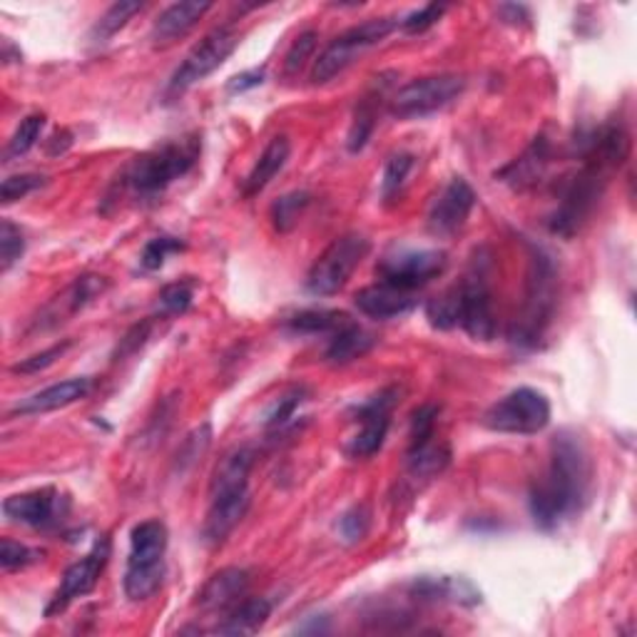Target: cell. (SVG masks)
Returning <instances> with one entry per match:
<instances>
[{"mask_svg": "<svg viewBox=\"0 0 637 637\" xmlns=\"http://www.w3.org/2000/svg\"><path fill=\"white\" fill-rule=\"evenodd\" d=\"M592 465L586 443L562 431L550 443V463L543 478L530 486L528 508L540 530H553L582 511L590 491Z\"/></svg>", "mask_w": 637, "mask_h": 637, "instance_id": "1", "label": "cell"}, {"mask_svg": "<svg viewBox=\"0 0 637 637\" xmlns=\"http://www.w3.org/2000/svg\"><path fill=\"white\" fill-rule=\"evenodd\" d=\"M257 461V451L252 445H239L227 453L217 465L209 483V508L205 526H202V540L205 546L217 548L232 536L242 518L247 516L252 493H249V473Z\"/></svg>", "mask_w": 637, "mask_h": 637, "instance_id": "2", "label": "cell"}, {"mask_svg": "<svg viewBox=\"0 0 637 637\" xmlns=\"http://www.w3.org/2000/svg\"><path fill=\"white\" fill-rule=\"evenodd\" d=\"M202 155V137L197 133L167 140L137 155L130 165L122 169L120 189H127L140 199H153L163 195L169 185L183 179L189 169L197 165Z\"/></svg>", "mask_w": 637, "mask_h": 637, "instance_id": "3", "label": "cell"}, {"mask_svg": "<svg viewBox=\"0 0 637 637\" xmlns=\"http://www.w3.org/2000/svg\"><path fill=\"white\" fill-rule=\"evenodd\" d=\"M558 306V270L548 252L540 247L530 249L528 274H526V300L513 318L511 342L523 349H536L553 324Z\"/></svg>", "mask_w": 637, "mask_h": 637, "instance_id": "4", "label": "cell"}, {"mask_svg": "<svg viewBox=\"0 0 637 637\" xmlns=\"http://www.w3.org/2000/svg\"><path fill=\"white\" fill-rule=\"evenodd\" d=\"M615 169L620 167H615L610 159H605L600 153L586 145V150H582V167L570 177V183L562 189L556 212L550 215L548 227L553 235H578L582 225L592 217V212H596Z\"/></svg>", "mask_w": 637, "mask_h": 637, "instance_id": "5", "label": "cell"}, {"mask_svg": "<svg viewBox=\"0 0 637 637\" xmlns=\"http://www.w3.org/2000/svg\"><path fill=\"white\" fill-rule=\"evenodd\" d=\"M167 526L150 518L137 523L130 533V553L125 568V596L133 602L150 600L165 582V556H167Z\"/></svg>", "mask_w": 637, "mask_h": 637, "instance_id": "6", "label": "cell"}, {"mask_svg": "<svg viewBox=\"0 0 637 637\" xmlns=\"http://www.w3.org/2000/svg\"><path fill=\"white\" fill-rule=\"evenodd\" d=\"M396 28L399 18L386 16V18H369L366 23L344 30L342 36H336L322 52H318V58L314 60L312 68V82L324 85L329 80H334L336 76H342L349 66H354L359 56H364L369 48H374L381 40H386Z\"/></svg>", "mask_w": 637, "mask_h": 637, "instance_id": "7", "label": "cell"}, {"mask_svg": "<svg viewBox=\"0 0 637 637\" xmlns=\"http://www.w3.org/2000/svg\"><path fill=\"white\" fill-rule=\"evenodd\" d=\"M371 242L361 232H346L336 237L329 247L318 254L306 274V292L314 296H334L352 280L359 264L369 257Z\"/></svg>", "mask_w": 637, "mask_h": 637, "instance_id": "8", "label": "cell"}, {"mask_svg": "<svg viewBox=\"0 0 637 637\" xmlns=\"http://www.w3.org/2000/svg\"><path fill=\"white\" fill-rule=\"evenodd\" d=\"M553 409L543 391L520 386L511 394L498 399L483 413V423L496 433H513V437H533L548 429Z\"/></svg>", "mask_w": 637, "mask_h": 637, "instance_id": "9", "label": "cell"}, {"mask_svg": "<svg viewBox=\"0 0 637 637\" xmlns=\"http://www.w3.org/2000/svg\"><path fill=\"white\" fill-rule=\"evenodd\" d=\"M239 30L232 26L215 28L212 33L202 38L197 46L187 52L185 60L179 62L177 70L173 72V78L167 82V95L169 98H179V95L187 92L189 88H195L197 82L209 78L212 72L225 66L227 58L239 46Z\"/></svg>", "mask_w": 637, "mask_h": 637, "instance_id": "10", "label": "cell"}, {"mask_svg": "<svg viewBox=\"0 0 637 637\" xmlns=\"http://www.w3.org/2000/svg\"><path fill=\"white\" fill-rule=\"evenodd\" d=\"M465 90V78L453 76V72H443V76H429L411 80L399 88V92L391 98L389 112L396 120H421L429 118L433 112H441L461 98Z\"/></svg>", "mask_w": 637, "mask_h": 637, "instance_id": "11", "label": "cell"}, {"mask_svg": "<svg viewBox=\"0 0 637 637\" xmlns=\"http://www.w3.org/2000/svg\"><path fill=\"white\" fill-rule=\"evenodd\" d=\"M459 294V326L476 342H491L496 336V316L491 286H488V259L476 257L465 280L455 286Z\"/></svg>", "mask_w": 637, "mask_h": 637, "instance_id": "12", "label": "cell"}, {"mask_svg": "<svg viewBox=\"0 0 637 637\" xmlns=\"http://www.w3.org/2000/svg\"><path fill=\"white\" fill-rule=\"evenodd\" d=\"M401 391L396 386L381 389L379 394L369 396L361 406L354 409V421L359 423V431L346 443V453L356 461L371 459L381 449H384L389 429H391V413H394L399 403Z\"/></svg>", "mask_w": 637, "mask_h": 637, "instance_id": "13", "label": "cell"}, {"mask_svg": "<svg viewBox=\"0 0 637 637\" xmlns=\"http://www.w3.org/2000/svg\"><path fill=\"white\" fill-rule=\"evenodd\" d=\"M110 556H112L110 536H100L92 543L88 556L80 558L78 562H72V566L62 572L56 596H52L46 608V618H56V615L66 612L78 598L92 592L95 586H98L102 570L108 568Z\"/></svg>", "mask_w": 637, "mask_h": 637, "instance_id": "14", "label": "cell"}, {"mask_svg": "<svg viewBox=\"0 0 637 637\" xmlns=\"http://www.w3.org/2000/svg\"><path fill=\"white\" fill-rule=\"evenodd\" d=\"M445 267H449V257L441 249H403L386 254L379 262L376 274L381 282L394 284L406 292H416L429 282L439 280Z\"/></svg>", "mask_w": 637, "mask_h": 637, "instance_id": "15", "label": "cell"}, {"mask_svg": "<svg viewBox=\"0 0 637 637\" xmlns=\"http://www.w3.org/2000/svg\"><path fill=\"white\" fill-rule=\"evenodd\" d=\"M110 290V280L100 277V274H82L72 284H68L58 296L42 306L40 314L33 318L28 332L38 334V332H50L58 324H66L70 316H76L78 312H82L85 306H90L95 300Z\"/></svg>", "mask_w": 637, "mask_h": 637, "instance_id": "16", "label": "cell"}, {"mask_svg": "<svg viewBox=\"0 0 637 637\" xmlns=\"http://www.w3.org/2000/svg\"><path fill=\"white\" fill-rule=\"evenodd\" d=\"M476 207V189L469 179L453 177L429 209V232L437 237H453L469 222Z\"/></svg>", "mask_w": 637, "mask_h": 637, "instance_id": "17", "label": "cell"}, {"mask_svg": "<svg viewBox=\"0 0 637 637\" xmlns=\"http://www.w3.org/2000/svg\"><path fill=\"white\" fill-rule=\"evenodd\" d=\"M62 496L58 493V488L42 486L36 491L16 493L3 501V516L10 523L18 526H30V528H48L56 526L58 518L62 516Z\"/></svg>", "mask_w": 637, "mask_h": 637, "instance_id": "18", "label": "cell"}, {"mask_svg": "<svg viewBox=\"0 0 637 637\" xmlns=\"http://www.w3.org/2000/svg\"><path fill=\"white\" fill-rule=\"evenodd\" d=\"M550 159H553V147L540 135L526 147L523 155L516 157L513 163H508L501 173H496V179H501L503 185L516 189V193H526V189L536 187L546 177Z\"/></svg>", "mask_w": 637, "mask_h": 637, "instance_id": "19", "label": "cell"}, {"mask_svg": "<svg viewBox=\"0 0 637 637\" xmlns=\"http://www.w3.org/2000/svg\"><path fill=\"white\" fill-rule=\"evenodd\" d=\"M354 304L364 316L386 322V318H396V316L409 314L411 310H416L419 300H416V292H406V290H399V286L394 284L379 282V284H371V286H364V290H359L354 296Z\"/></svg>", "mask_w": 637, "mask_h": 637, "instance_id": "20", "label": "cell"}, {"mask_svg": "<svg viewBox=\"0 0 637 637\" xmlns=\"http://www.w3.org/2000/svg\"><path fill=\"white\" fill-rule=\"evenodd\" d=\"M92 391V379L88 376H76L66 379L60 384H52L36 391L28 399H23L18 406L10 411V416H36V413H48L72 406V403L82 401Z\"/></svg>", "mask_w": 637, "mask_h": 637, "instance_id": "21", "label": "cell"}, {"mask_svg": "<svg viewBox=\"0 0 637 637\" xmlns=\"http://www.w3.org/2000/svg\"><path fill=\"white\" fill-rule=\"evenodd\" d=\"M249 570L244 568H222L212 576L205 588L199 590L197 605L199 610L217 612V610H229L232 605H237L249 590Z\"/></svg>", "mask_w": 637, "mask_h": 637, "instance_id": "22", "label": "cell"}, {"mask_svg": "<svg viewBox=\"0 0 637 637\" xmlns=\"http://www.w3.org/2000/svg\"><path fill=\"white\" fill-rule=\"evenodd\" d=\"M212 8L215 6L207 3V0H202V3H197V0H185V3L167 6L163 13L153 20L150 38L155 42H173L177 38H183L209 13Z\"/></svg>", "mask_w": 637, "mask_h": 637, "instance_id": "23", "label": "cell"}, {"mask_svg": "<svg viewBox=\"0 0 637 637\" xmlns=\"http://www.w3.org/2000/svg\"><path fill=\"white\" fill-rule=\"evenodd\" d=\"M292 155V143L286 135H277L272 137L270 145L264 147V153L259 155L257 163H254L252 173L244 179L242 195L244 197H257L264 187H267L274 177H277L282 169L290 163Z\"/></svg>", "mask_w": 637, "mask_h": 637, "instance_id": "24", "label": "cell"}, {"mask_svg": "<svg viewBox=\"0 0 637 637\" xmlns=\"http://www.w3.org/2000/svg\"><path fill=\"white\" fill-rule=\"evenodd\" d=\"M274 605L267 598H244L232 605L225 618H222L212 633L217 635H254L259 633L272 618Z\"/></svg>", "mask_w": 637, "mask_h": 637, "instance_id": "25", "label": "cell"}, {"mask_svg": "<svg viewBox=\"0 0 637 637\" xmlns=\"http://www.w3.org/2000/svg\"><path fill=\"white\" fill-rule=\"evenodd\" d=\"M374 334H369L364 326H359L354 318H349L344 326H339L336 332L329 336L324 359L334 366L352 364V361L366 356L371 349H374Z\"/></svg>", "mask_w": 637, "mask_h": 637, "instance_id": "26", "label": "cell"}, {"mask_svg": "<svg viewBox=\"0 0 637 637\" xmlns=\"http://www.w3.org/2000/svg\"><path fill=\"white\" fill-rule=\"evenodd\" d=\"M411 592L421 600H433V602L439 600L459 605L481 602V592L463 578H419L411 586Z\"/></svg>", "mask_w": 637, "mask_h": 637, "instance_id": "27", "label": "cell"}, {"mask_svg": "<svg viewBox=\"0 0 637 637\" xmlns=\"http://www.w3.org/2000/svg\"><path fill=\"white\" fill-rule=\"evenodd\" d=\"M379 100H381V90L366 95V98H361L356 105L354 120H352V127H349V135H346V150L352 155H359L361 150H364L371 140V135H374V130H376Z\"/></svg>", "mask_w": 637, "mask_h": 637, "instance_id": "28", "label": "cell"}, {"mask_svg": "<svg viewBox=\"0 0 637 637\" xmlns=\"http://www.w3.org/2000/svg\"><path fill=\"white\" fill-rule=\"evenodd\" d=\"M312 205V195L306 189H294V193L282 195L274 205L270 207V219L274 232L280 235H290V232L300 225V219L304 217V212Z\"/></svg>", "mask_w": 637, "mask_h": 637, "instance_id": "29", "label": "cell"}, {"mask_svg": "<svg viewBox=\"0 0 637 637\" xmlns=\"http://www.w3.org/2000/svg\"><path fill=\"white\" fill-rule=\"evenodd\" d=\"M349 314L336 312V310H302L286 318V326L292 329L294 334H326L332 336L339 326H344L349 322Z\"/></svg>", "mask_w": 637, "mask_h": 637, "instance_id": "30", "label": "cell"}, {"mask_svg": "<svg viewBox=\"0 0 637 637\" xmlns=\"http://www.w3.org/2000/svg\"><path fill=\"white\" fill-rule=\"evenodd\" d=\"M406 459H409V471L413 476L433 478V476H441L445 469H449L451 449L445 443L431 441L427 445H421V449L409 451Z\"/></svg>", "mask_w": 637, "mask_h": 637, "instance_id": "31", "label": "cell"}, {"mask_svg": "<svg viewBox=\"0 0 637 637\" xmlns=\"http://www.w3.org/2000/svg\"><path fill=\"white\" fill-rule=\"evenodd\" d=\"M143 8H145L143 0H120V3H112L98 18V23L92 26V33H90L92 40L105 42V40H110L112 36H118L120 30L130 23L137 13H143Z\"/></svg>", "mask_w": 637, "mask_h": 637, "instance_id": "32", "label": "cell"}, {"mask_svg": "<svg viewBox=\"0 0 637 637\" xmlns=\"http://www.w3.org/2000/svg\"><path fill=\"white\" fill-rule=\"evenodd\" d=\"M46 112H30L26 120H20V125L16 127L13 137L8 140L6 147V163H13V159L28 155L33 147L38 145L42 130H46Z\"/></svg>", "mask_w": 637, "mask_h": 637, "instance_id": "33", "label": "cell"}, {"mask_svg": "<svg viewBox=\"0 0 637 637\" xmlns=\"http://www.w3.org/2000/svg\"><path fill=\"white\" fill-rule=\"evenodd\" d=\"M413 165H416V157L411 153L391 155L384 165V177H381V197L386 202L394 199L401 193V187L406 185Z\"/></svg>", "mask_w": 637, "mask_h": 637, "instance_id": "34", "label": "cell"}, {"mask_svg": "<svg viewBox=\"0 0 637 637\" xmlns=\"http://www.w3.org/2000/svg\"><path fill=\"white\" fill-rule=\"evenodd\" d=\"M441 409L433 403H423L416 411L411 413V433H409V451L421 449V445L431 443L437 439V423H439Z\"/></svg>", "mask_w": 637, "mask_h": 637, "instance_id": "35", "label": "cell"}, {"mask_svg": "<svg viewBox=\"0 0 637 637\" xmlns=\"http://www.w3.org/2000/svg\"><path fill=\"white\" fill-rule=\"evenodd\" d=\"M304 399H306L304 386H292L290 391H284V394L267 409V413H264V427L267 429L286 427V423L294 419L296 409L304 403Z\"/></svg>", "mask_w": 637, "mask_h": 637, "instance_id": "36", "label": "cell"}, {"mask_svg": "<svg viewBox=\"0 0 637 637\" xmlns=\"http://www.w3.org/2000/svg\"><path fill=\"white\" fill-rule=\"evenodd\" d=\"M427 318L433 329H441V332L459 326V294H455V286L427 304Z\"/></svg>", "mask_w": 637, "mask_h": 637, "instance_id": "37", "label": "cell"}, {"mask_svg": "<svg viewBox=\"0 0 637 637\" xmlns=\"http://www.w3.org/2000/svg\"><path fill=\"white\" fill-rule=\"evenodd\" d=\"M209 443H212V427H209V423H202V427H197V429H195L193 433H189V437L183 441V445H179L177 461H175L179 473L189 471L197 461H202V455L207 453Z\"/></svg>", "mask_w": 637, "mask_h": 637, "instance_id": "38", "label": "cell"}, {"mask_svg": "<svg viewBox=\"0 0 637 637\" xmlns=\"http://www.w3.org/2000/svg\"><path fill=\"white\" fill-rule=\"evenodd\" d=\"M371 530V508L366 503H356L339 518V536L346 546H356L369 536Z\"/></svg>", "mask_w": 637, "mask_h": 637, "instance_id": "39", "label": "cell"}, {"mask_svg": "<svg viewBox=\"0 0 637 637\" xmlns=\"http://www.w3.org/2000/svg\"><path fill=\"white\" fill-rule=\"evenodd\" d=\"M26 252V235L23 229L13 225L10 219L0 222V272H10L13 264L20 262Z\"/></svg>", "mask_w": 637, "mask_h": 637, "instance_id": "40", "label": "cell"}, {"mask_svg": "<svg viewBox=\"0 0 637 637\" xmlns=\"http://www.w3.org/2000/svg\"><path fill=\"white\" fill-rule=\"evenodd\" d=\"M316 40H318L316 30H304V33L296 36V40L292 42L290 50H286V56H284V76L286 78H296L304 70L306 62H310L314 56Z\"/></svg>", "mask_w": 637, "mask_h": 637, "instance_id": "41", "label": "cell"}, {"mask_svg": "<svg viewBox=\"0 0 637 637\" xmlns=\"http://www.w3.org/2000/svg\"><path fill=\"white\" fill-rule=\"evenodd\" d=\"M42 556H46L42 550L28 548L26 543H18V540H10V538L0 540V568H3L6 572L33 566V562L42 560Z\"/></svg>", "mask_w": 637, "mask_h": 637, "instance_id": "42", "label": "cell"}, {"mask_svg": "<svg viewBox=\"0 0 637 637\" xmlns=\"http://www.w3.org/2000/svg\"><path fill=\"white\" fill-rule=\"evenodd\" d=\"M185 252V242L177 237H155L145 244V249L140 254V267L145 272H157L159 267H165V262L169 254Z\"/></svg>", "mask_w": 637, "mask_h": 637, "instance_id": "43", "label": "cell"}, {"mask_svg": "<svg viewBox=\"0 0 637 637\" xmlns=\"http://www.w3.org/2000/svg\"><path fill=\"white\" fill-rule=\"evenodd\" d=\"M70 346H72L70 339H62V342L52 344L48 349H42V352L28 356L23 361H18V364H13V369H10V371H13V374H26V376L40 374V371H46L48 366L56 364L60 356H66V352H68Z\"/></svg>", "mask_w": 637, "mask_h": 637, "instance_id": "44", "label": "cell"}, {"mask_svg": "<svg viewBox=\"0 0 637 637\" xmlns=\"http://www.w3.org/2000/svg\"><path fill=\"white\" fill-rule=\"evenodd\" d=\"M159 306H163L165 314H185L195 300V284L193 282H173L163 286L159 292Z\"/></svg>", "mask_w": 637, "mask_h": 637, "instance_id": "45", "label": "cell"}, {"mask_svg": "<svg viewBox=\"0 0 637 637\" xmlns=\"http://www.w3.org/2000/svg\"><path fill=\"white\" fill-rule=\"evenodd\" d=\"M42 185H46V177L36 173L6 177L3 185H0V202H3V205H13V202L33 195Z\"/></svg>", "mask_w": 637, "mask_h": 637, "instance_id": "46", "label": "cell"}, {"mask_svg": "<svg viewBox=\"0 0 637 637\" xmlns=\"http://www.w3.org/2000/svg\"><path fill=\"white\" fill-rule=\"evenodd\" d=\"M445 13V6L439 3H431V6H423L419 10H413L403 20H399V26L406 30V33H423V30H429L431 26H437L439 20Z\"/></svg>", "mask_w": 637, "mask_h": 637, "instance_id": "47", "label": "cell"}, {"mask_svg": "<svg viewBox=\"0 0 637 637\" xmlns=\"http://www.w3.org/2000/svg\"><path fill=\"white\" fill-rule=\"evenodd\" d=\"M153 326L155 322L153 318H145V322L140 324H135L130 332H127L122 339H120V344H118V352H115V359H125V356H133L140 352V349L147 344V339H150L153 334Z\"/></svg>", "mask_w": 637, "mask_h": 637, "instance_id": "48", "label": "cell"}, {"mask_svg": "<svg viewBox=\"0 0 637 637\" xmlns=\"http://www.w3.org/2000/svg\"><path fill=\"white\" fill-rule=\"evenodd\" d=\"M264 82V70H247V72H239V76H235L229 80L227 85V90L229 92H247L252 88H257V85Z\"/></svg>", "mask_w": 637, "mask_h": 637, "instance_id": "49", "label": "cell"}, {"mask_svg": "<svg viewBox=\"0 0 637 637\" xmlns=\"http://www.w3.org/2000/svg\"><path fill=\"white\" fill-rule=\"evenodd\" d=\"M72 140H76V137H72V133L66 130V127H62V130H56V133L50 135V140L46 143V155L48 157L66 155L72 147Z\"/></svg>", "mask_w": 637, "mask_h": 637, "instance_id": "50", "label": "cell"}, {"mask_svg": "<svg viewBox=\"0 0 637 637\" xmlns=\"http://www.w3.org/2000/svg\"><path fill=\"white\" fill-rule=\"evenodd\" d=\"M332 628H329V620L324 618V615H312L310 623H304V625H296V633H312V635H318V633H329Z\"/></svg>", "mask_w": 637, "mask_h": 637, "instance_id": "51", "label": "cell"}]
</instances>
